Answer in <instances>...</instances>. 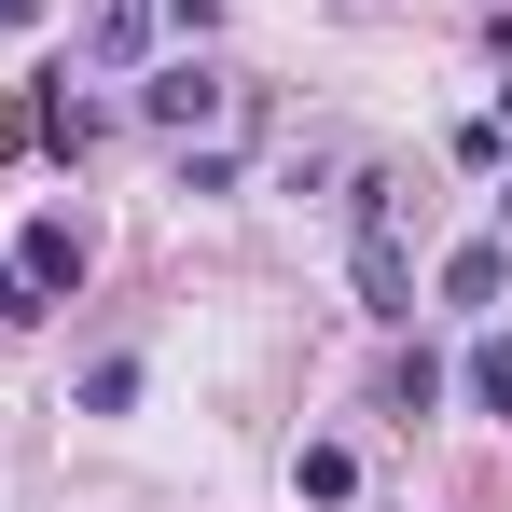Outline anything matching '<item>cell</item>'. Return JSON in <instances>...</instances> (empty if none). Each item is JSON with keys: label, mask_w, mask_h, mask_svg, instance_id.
Segmentation results:
<instances>
[{"label": "cell", "mask_w": 512, "mask_h": 512, "mask_svg": "<svg viewBox=\"0 0 512 512\" xmlns=\"http://www.w3.org/2000/svg\"><path fill=\"white\" fill-rule=\"evenodd\" d=\"M499 291H512V250H499V236H471V250L443 263V305H499Z\"/></svg>", "instance_id": "5"}, {"label": "cell", "mask_w": 512, "mask_h": 512, "mask_svg": "<svg viewBox=\"0 0 512 512\" xmlns=\"http://www.w3.org/2000/svg\"><path fill=\"white\" fill-rule=\"evenodd\" d=\"M139 111H153V125H222V84L180 56V70H153V84H139Z\"/></svg>", "instance_id": "4"}, {"label": "cell", "mask_w": 512, "mask_h": 512, "mask_svg": "<svg viewBox=\"0 0 512 512\" xmlns=\"http://www.w3.org/2000/svg\"><path fill=\"white\" fill-rule=\"evenodd\" d=\"M360 305L374 319H416V263H402V208H388V180L360 167Z\"/></svg>", "instance_id": "1"}, {"label": "cell", "mask_w": 512, "mask_h": 512, "mask_svg": "<svg viewBox=\"0 0 512 512\" xmlns=\"http://www.w3.org/2000/svg\"><path fill=\"white\" fill-rule=\"evenodd\" d=\"M388 402H402V416H429V402H443V360H429V346H402V360H388Z\"/></svg>", "instance_id": "9"}, {"label": "cell", "mask_w": 512, "mask_h": 512, "mask_svg": "<svg viewBox=\"0 0 512 512\" xmlns=\"http://www.w3.org/2000/svg\"><path fill=\"white\" fill-rule=\"evenodd\" d=\"M14 263H28V291H84L97 236H84V222H28V250H14Z\"/></svg>", "instance_id": "3"}, {"label": "cell", "mask_w": 512, "mask_h": 512, "mask_svg": "<svg viewBox=\"0 0 512 512\" xmlns=\"http://www.w3.org/2000/svg\"><path fill=\"white\" fill-rule=\"evenodd\" d=\"M499 222H512V180H499Z\"/></svg>", "instance_id": "13"}, {"label": "cell", "mask_w": 512, "mask_h": 512, "mask_svg": "<svg viewBox=\"0 0 512 512\" xmlns=\"http://www.w3.org/2000/svg\"><path fill=\"white\" fill-rule=\"evenodd\" d=\"M42 319V291H28V263H0V333H28Z\"/></svg>", "instance_id": "11"}, {"label": "cell", "mask_w": 512, "mask_h": 512, "mask_svg": "<svg viewBox=\"0 0 512 512\" xmlns=\"http://www.w3.org/2000/svg\"><path fill=\"white\" fill-rule=\"evenodd\" d=\"M97 125H111V111H97L84 84H70V97H42V153H97Z\"/></svg>", "instance_id": "6"}, {"label": "cell", "mask_w": 512, "mask_h": 512, "mask_svg": "<svg viewBox=\"0 0 512 512\" xmlns=\"http://www.w3.org/2000/svg\"><path fill=\"white\" fill-rule=\"evenodd\" d=\"M180 194H236V139H194L180 153Z\"/></svg>", "instance_id": "10"}, {"label": "cell", "mask_w": 512, "mask_h": 512, "mask_svg": "<svg viewBox=\"0 0 512 512\" xmlns=\"http://www.w3.org/2000/svg\"><path fill=\"white\" fill-rule=\"evenodd\" d=\"M14 14H28V0H0V28H14Z\"/></svg>", "instance_id": "12"}, {"label": "cell", "mask_w": 512, "mask_h": 512, "mask_svg": "<svg viewBox=\"0 0 512 512\" xmlns=\"http://www.w3.org/2000/svg\"><path fill=\"white\" fill-rule=\"evenodd\" d=\"M457 388H471L485 416H512V333H485V346H471V374H457Z\"/></svg>", "instance_id": "8"}, {"label": "cell", "mask_w": 512, "mask_h": 512, "mask_svg": "<svg viewBox=\"0 0 512 512\" xmlns=\"http://www.w3.org/2000/svg\"><path fill=\"white\" fill-rule=\"evenodd\" d=\"M153 28H167L153 0H84V56H97V70H139V42H153Z\"/></svg>", "instance_id": "2"}, {"label": "cell", "mask_w": 512, "mask_h": 512, "mask_svg": "<svg viewBox=\"0 0 512 512\" xmlns=\"http://www.w3.org/2000/svg\"><path fill=\"white\" fill-rule=\"evenodd\" d=\"M291 485L333 512V499H360V457H346V443H305V457H291Z\"/></svg>", "instance_id": "7"}]
</instances>
